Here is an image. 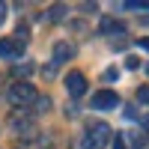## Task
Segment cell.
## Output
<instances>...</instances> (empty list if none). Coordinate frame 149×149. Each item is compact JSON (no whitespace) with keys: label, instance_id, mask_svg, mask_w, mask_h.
<instances>
[{"label":"cell","instance_id":"6da1fadb","mask_svg":"<svg viewBox=\"0 0 149 149\" xmlns=\"http://www.w3.org/2000/svg\"><path fill=\"white\" fill-rule=\"evenodd\" d=\"M6 98H9V104L15 107V110H27V107L36 102V90H33V84L18 81V84H9Z\"/></svg>","mask_w":149,"mask_h":149},{"label":"cell","instance_id":"7a4b0ae2","mask_svg":"<svg viewBox=\"0 0 149 149\" xmlns=\"http://www.w3.org/2000/svg\"><path fill=\"white\" fill-rule=\"evenodd\" d=\"M110 143V125L107 122H90L84 134V149H104Z\"/></svg>","mask_w":149,"mask_h":149},{"label":"cell","instance_id":"3957f363","mask_svg":"<svg viewBox=\"0 0 149 149\" xmlns=\"http://www.w3.org/2000/svg\"><path fill=\"white\" fill-rule=\"evenodd\" d=\"M9 128L18 131V134H33V131H36V116L30 113V110H12Z\"/></svg>","mask_w":149,"mask_h":149},{"label":"cell","instance_id":"277c9868","mask_svg":"<svg viewBox=\"0 0 149 149\" xmlns=\"http://www.w3.org/2000/svg\"><path fill=\"white\" fill-rule=\"evenodd\" d=\"M93 107L95 110H116L119 107V95L110 93V90H102V93L93 95Z\"/></svg>","mask_w":149,"mask_h":149},{"label":"cell","instance_id":"5b68a950","mask_svg":"<svg viewBox=\"0 0 149 149\" xmlns=\"http://www.w3.org/2000/svg\"><path fill=\"white\" fill-rule=\"evenodd\" d=\"M66 90H69V95L81 98V95L86 93V78H84L81 72H69V74H66Z\"/></svg>","mask_w":149,"mask_h":149},{"label":"cell","instance_id":"8992f818","mask_svg":"<svg viewBox=\"0 0 149 149\" xmlns=\"http://www.w3.org/2000/svg\"><path fill=\"white\" fill-rule=\"evenodd\" d=\"M24 45H18L15 39H0V60H21Z\"/></svg>","mask_w":149,"mask_h":149},{"label":"cell","instance_id":"52a82bcc","mask_svg":"<svg viewBox=\"0 0 149 149\" xmlns=\"http://www.w3.org/2000/svg\"><path fill=\"white\" fill-rule=\"evenodd\" d=\"M72 57H74V45H69V42H57V45H54V60H51V63L60 66V63H66V60H72Z\"/></svg>","mask_w":149,"mask_h":149},{"label":"cell","instance_id":"ba28073f","mask_svg":"<svg viewBox=\"0 0 149 149\" xmlns=\"http://www.w3.org/2000/svg\"><path fill=\"white\" fill-rule=\"evenodd\" d=\"M102 33H119V36H122V33H125V27H122L119 21H110V18H107V21L102 24Z\"/></svg>","mask_w":149,"mask_h":149},{"label":"cell","instance_id":"9c48e42d","mask_svg":"<svg viewBox=\"0 0 149 149\" xmlns=\"http://www.w3.org/2000/svg\"><path fill=\"white\" fill-rule=\"evenodd\" d=\"M27 39H30L27 24H18V30H15V42H18V45H27Z\"/></svg>","mask_w":149,"mask_h":149},{"label":"cell","instance_id":"30bf717a","mask_svg":"<svg viewBox=\"0 0 149 149\" xmlns=\"http://www.w3.org/2000/svg\"><path fill=\"white\" fill-rule=\"evenodd\" d=\"M66 12H69L66 6H51V12H48V18H51V21H63V18H66Z\"/></svg>","mask_w":149,"mask_h":149},{"label":"cell","instance_id":"8fae6325","mask_svg":"<svg viewBox=\"0 0 149 149\" xmlns=\"http://www.w3.org/2000/svg\"><path fill=\"white\" fill-rule=\"evenodd\" d=\"M36 113H42V110H48V107H51V98H48V95H36Z\"/></svg>","mask_w":149,"mask_h":149},{"label":"cell","instance_id":"7c38bea8","mask_svg":"<svg viewBox=\"0 0 149 149\" xmlns=\"http://www.w3.org/2000/svg\"><path fill=\"white\" fill-rule=\"evenodd\" d=\"M137 102L140 104H149V86H140V90H137Z\"/></svg>","mask_w":149,"mask_h":149},{"label":"cell","instance_id":"4fadbf2b","mask_svg":"<svg viewBox=\"0 0 149 149\" xmlns=\"http://www.w3.org/2000/svg\"><path fill=\"white\" fill-rule=\"evenodd\" d=\"M12 72H15V74H30V72H33V66H30V63H18Z\"/></svg>","mask_w":149,"mask_h":149},{"label":"cell","instance_id":"5bb4252c","mask_svg":"<svg viewBox=\"0 0 149 149\" xmlns=\"http://www.w3.org/2000/svg\"><path fill=\"white\" fill-rule=\"evenodd\" d=\"M125 66H128V69H137V66H140V60H137V57H128V60H125Z\"/></svg>","mask_w":149,"mask_h":149},{"label":"cell","instance_id":"9a60e30c","mask_svg":"<svg viewBox=\"0 0 149 149\" xmlns=\"http://www.w3.org/2000/svg\"><path fill=\"white\" fill-rule=\"evenodd\" d=\"M113 78H119V72H116V69H107V72H104V81H113Z\"/></svg>","mask_w":149,"mask_h":149},{"label":"cell","instance_id":"2e32d148","mask_svg":"<svg viewBox=\"0 0 149 149\" xmlns=\"http://www.w3.org/2000/svg\"><path fill=\"white\" fill-rule=\"evenodd\" d=\"M6 21V3H0V24Z\"/></svg>","mask_w":149,"mask_h":149},{"label":"cell","instance_id":"e0dca14e","mask_svg":"<svg viewBox=\"0 0 149 149\" xmlns=\"http://www.w3.org/2000/svg\"><path fill=\"white\" fill-rule=\"evenodd\" d=\"M113 149H125V143H122V137H116V140H113Z\"/></svg>","mask_w":149,"mask_h":149},{"label":"cell","instance_id":"ac0fdd59","mask_svg":"<svg viewBox=\"0 0 149 149\" xmlns=\"http://www.w3.org/2000/svg\"><path fill=\"white\" fill-rule=\"evenodd\" d=\"M140 48H143V51H149V39H143V42H140Z\"/></svg>","mask_w":149,"mask_h":149},{"label":"cell","instance_id":"d6986e66","mask_svg":"<svg viewBox=\"0 0 149 149\" xmlns=\"http://www.w3.org/2000/svg\"><path fill=\"white\" fill-rule=\"evenodd\" d=\"M143 128H146V131H149V116H146V119H143Z\"/></svg>","mask_w":149,"mask_h":149},{"label":"cell","instance_id":"ffe728a7","mask_svg":"<svg viewBox=\"0 0 149 149\" xmlns=\"http://www.w3.org/2000/svg\"><path fill=\"white\" fill-rule=\"evenodd\" d=\"M146 74H149V63H146Z\"/></svg>","mask_w":149,"mask_h":149}]
</instances>
